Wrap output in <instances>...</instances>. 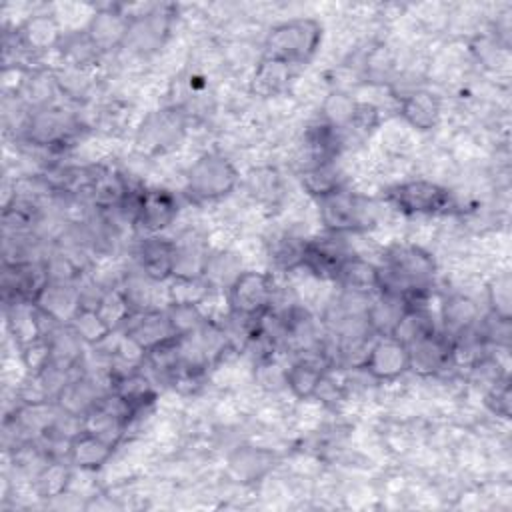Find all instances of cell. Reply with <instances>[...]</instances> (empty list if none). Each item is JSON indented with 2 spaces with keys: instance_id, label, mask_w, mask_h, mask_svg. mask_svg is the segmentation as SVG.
<instances>
[{
  "instance_id": "6da1fadb",
  "label": "cell",
  "mask_w": 512,
  "mask_h": 512,
  "mask_svg": "<svg viewBox=\"0 0 512 512\" xmlns=\"http://www.w3.org/2000/svg\"><path fill=\"white\" fill-rule=\"evenodd\" d=\"M376 274L378 292L404 298L408 304H420L434 282L436 264L420 246L394 244L384 252Z\"/></svg>"
},
{
  "instance_id": "7a4b0ae2",
  "label": "cell",
  "mask_w": 512,
  "mask_h": 512,
  "mask_svg": "<svg viewBox=\"0 0 512 512\" xmlns=\"http://www.w3.org/2000/svg\"><path fill=\"white\" fill-rule=\"evenodd\" d=\"M322 24L314 18H294L276 24L264 40V60L284 66H304L318 52Z\"/></svg>"
},
{
  "instance_id": "3957f363",
  "label": "cell",
  "mask_w": 512,
  "mask_h": 512,
  "mask_svg": "<svg viewBox=\"0 0 512 512\" xmlns=\"http://www.w3.org/2000/svg\"><path fill=\"white\" fill-rule=\"evenodd\" d=\"M320 220L332 234L346 232H364L374 226L376 212L372 202L366 198L348 192L344 186L316 198Z\"/></svg>"
},
{
  "instance_id": "277c9868",
  "label": "cell",
  "mask_w": 512,
  "mask_h": 512,
  "mask_svg": "<svg viewBox=\"0 0 512 512\" xmlns=\"http://www.w3.org/2000/svg\"><path fill=\"white\" fill-rule=\"evenodd\" d=\"M188 192L200 200L228 196L238 184V172L228 158L216 152L202 154L188 170Z\"/></svg>"
},
{
  "instance_id": "5b68a950",
  "label": "cell",
  "mask_w": 512,
  "mask_h": 512,
  "mask_svg": "<svg viewBox=\"0 0 512 512\" xmlns=\"http://www.w3.org/2000/svg\"><path fill=\"white\" fill-rule=\"evenodd\" d=\"M386 200L408 216L442 214L452 206L448 188L430 180H408L388 188Z\"/></svg>"
},
{
  "instance_id": "8992f818",
  "label": "cell",
  "mask_w": 512,
  "mask_h": 512,
  "mask_svg": "<svg viewBox=\"0 0 512 512\" xmlns=\"http://www.w3.org/2000/svg\"><path fill=\"white\" fill-rule=\"evenodd\" d=\"M272 278L264 272H240L228 286V304L234 316L244 320L260 318L272 304Z\"/></svg>"
},
{
  "instance_id": "52a82bcc",
  "label": "cell",
  "mask_w": 512,
  "mask_h": 512,
  "mask_svg": "<svg viewBox=\"0 0 512 512\" xmlns=\"http://www.w3.org/2000/svg\"><path fill=\"white\" fill-rule=\"evenodd\" d=\"M50 282L46 264L36 262H12L4 264L2 290L6 304L30 302L34 304L40 292Z\"/></svg>"
},
{
  "instance_id": "ba28073f",
  "label": "cell",
  "mask_w": 512,
  "mask_h": 512,
  "mask_svg": "<svg viewBox=\"0 0 512 512\" xmlns=\"http://www.w3.org/2000/svg\"><path fill=\"white\" fill-rule=\"evenodd\" d=\"M360 366L376 380H394L410 370L408 346L396 336H376Z\"/></svg>"
},
{
  "instance_id": "9c48e42d",
  "label": "cell",
  "mask_w": 512,
  "mask_h": 512,
  "mask_svg": "<svg viewBox=\"0 0 512 512\" xmlns=\"http://www.w3.org/2000/svg\"><path fill=\"white\" fill-rule=\"evenodd\" d=\"M176 338H180V336L174 330L168 312L146 310L138 316L132 314L130 320L126 322V340L144 354H148L164 344H170Z\"/></svg>"
},
{
  "instance_id": "30bf717a",
  "label": "cell",
  "mask_w": 512,
  "mask_h": 512,
  "mask_svg": "<svg viewBox=\"0 0 512 512\" xmlns=\"http://www.w3.org/2000/svg\"><path fill=\"white\" fill-rule=\"evenodd\" d=\"M410 370L422 376L446 370L456 356V342L440 330H432L408 344Z\"/></svg>"
},
{
  "instance_id": "8fae6325",
  "label": "cell",
  "mask_w": 512,
  "mask_h": 512,
  "mask_svg": "<svg viewBox=\"0 0 512 512\" xmlns=\"http://www.w3.org/2000/svg\"><path fill=\"white\" fill-rule=\"evenodd\" d=\"M178 214L176 198L166 190H142L136 200V212L132 224L154 236L156 232L168 228Z\"/></svg>"
},
{
  "instance_id": "7c38bea8",
  "label": "cell",
  "mask_w": 512,
  "mask_h": 512,
  "mask_svg": "<svg viewBox=\"0 0 512 512\" xmlns=\"http://www.w3.org/2000/svg\"><path fill=\"white\" fill-rule=\"evenodd\" d=\"M346 246L332 236L326 238H314L304 242L302 250V268L310 270L318 278L334 280L342 262L348 258Z\"/></svg>"
},
{
  "instance_id": "4fadbf2b",
  "label": "cell",
  "mask_w": 512,
  "mask_h": 512,
  "mask_svg": "<svg viewBox=\"0 0 512 512\" xmlns=\"http://www.w3.org/2000/svg\"><path fill=\"white\" fill-rule=\"evenodd\" d=\"M34 304L44 318L60 324H70L76 312L84 306L80 292L74 290L68 282H48Z\"/></svg>"
},
{
  "instance_id": "5bb4252c",
  "label": "cell",
  "mask_w": 512,
  "mask_h": 512,
  "mask_svg": "<svg viewBox=\"0 0 512 512\" xmlns=\"http://www.w3.org/2000/svg\"><path fill=\"white\" fill-rule=\"evenodd\" d=\"M138 260L146 278L154 282H164L174 276L176 242L160 236H146L140 244Z\"/></svg>"
},
{
  "instance_id": "9a60e30c",
  "label": "cell",
  "mask_w": 512,
  "mask_h": 512,
  "mask_svg": "<svg viewBox=\"0 0 512 512\" xmlns=\"http://www.w3.org/2000/svg\"><path fill=\"white\" fill-rule=\"evenodd\" d=\"M114 444L82 428L68 440V460L84 470H96L110 460Z\"/></svg>"
},
{
  "instance_id": "2e32d148",
  "label": "cell",
  "mask_w": 512,
  "mask_h": 512,
  "mask_svg": "<svg viewBox=\"0 0 512 512\" xmlns=\"http://www.w3.org/2000/svg\"><path fill=\"white\" fill-rule=\"evenodd\" d=\"M406 308L408 302L404 298L378 292V296L366 306L368 330L376 336H392Z\"/></svg>"
},
{
  "instance_id": "e0dca14e",
  "label": "cell",
  "mask_w": 512,
  "mask_h": 512,
  "mask_svg": "<svg viewBox=\"0 0 512 512\" xmlns=\"http://www.w3.org/2000/svg\"><path fill=\"white\" fill-rule=\"evenodd\" d=\"M400 116L416 130H432L440 120V102L432 92L414 90L400 100Z\"/></svg>"
},
{
  "instance_id": "ac0fdd59",
  "label": "cell",
  "mask_w": 512,
  "mask_h": 512,
  "mask_svg": "<svg viewBox=\"0 0 512 512\" xmlns=\"http://www.w3.org/2000/svg\"><path fill=\"white\" fill-rule=\"evenodd\" d=\"M336 284H340L346 292L352 294H362L368 296L370 292H378V274H376V264H370L358 256H348L336 278Z\"/></svg>"
},
{
  "instance_id": "d6986e66",
  "label": "cell",
  "mask_w": 512,
  "mask_h": 512,
  "mask_svg": "<svg viewBox=\"0 0 512 512\" xmlns=\"http://www.w3.org/2000/svg\"><path fill=\"white\" fill-rule=\"evenodd\" d=\"M274 462H276V456L270 450L256 448V446H242L230 456L228 468L240 482H254L262 478L266 472H270L274 468Z\"/></svg>"
},
{
  "instance_id": "ffe728a7",
  "label": "cell",
  "mask_w": 512,
  "mask_h": 512,
  "mask_svg": "<svg viewBox=\"0 0 512 512\" xmlns=\"http://www.w3.org/2000/svg\"><path fill=\"white\" fill-rule=\"evenodd\" d=\"M128 24L130 18L122 12H114V10H106V12H98L88 26V38L96 48H112L116 44H122L128 32Z\"/></svg>"
},
{
  "instance_id": "44dd1931",
  "label": "cell",
  "mask_w": 512,
  "mask_h": 512,
  "mask_svg": "<svg viewBox=\"0 0 512 512\" xmlns=\"http://www.w3.org/2000/svg\"><path fill=\"white\" fill-rule=\"evenodd\" d=\"M304 148L310 152V158L314 160L312 166L334 162L340 148H342L340 128H336L328 122H320L316 126H310L306 136H304Z\"/></svg>"
},
{
  "instance_id": "7402d4cb",
  "label": "cell",
  "mask_w": 512,
  "mask_h": 512,
  "mask_svg": "<svg viewBox=\"0 0 512 512\" xmlns=\"http://www.w3.org/2000/svg\"><path fill=\"white\" fill-rule=\"evenodd\" d=\"M324 368L320 362L312 358H300L286 368V386L292 390L296 398H312L320 382L324 380Z\"/></svg>"
},
{
  "instance_id": "603a6c76",
  "label": "cell",
  "mask_w": 512,
  "mask_h": 512,
  "mask_svg": "<svg viewBox=\"0 0 512 512\" xmlns=\"http://www.w3.org/2000/svg\"><path fill=\"white\" fill-rule=\"evenodd\" d=\"M56 398L66 414L78 416V418L90 414L100 404L96 388L92 386V382H88L84 378L66 382V386L60 390V394Z\"/></svg>"
},
{
  "instance_id": "cb8c5ba5",
  "label": "cell",
  "mask_w": 512,
  "mask_h": 512,
  "mask_svg": "<svg viewBox=\"0 0 512 512\" xmlns=\"http://www.w3.org/2000/svg\"><path fill=\"white\" fill-rule=\"evenodd\" d=\"M444 320V334L450 336L454 342L458 336H464L476 322V306L472 300L464 296H452L446 300L442 310Z\"/></svg>"
},
{
  "instance_id": "d4e9b609",
  "label": "cell",
  "mask_w": 512,
  "mask_h": 512,
  "mask_svg": "<svg viewBox=\"0 0 512 512\" xmlns=\"http://www.w3.org/2000/svg\"><path fill=\"white\" fill-rule=\"evenodd\" d=\"M432 330H436V326H434L430 312L422 304H408V308L402 314L392 336H396L398 340H402L408 346Z\"/></svg>"
},
{
  "instance_id": "484cf974",
  "label": "cell",
  "mask_w": 512,
  "mask_h": 512,
  "mask_svg": "<svg viewBox=\"0 0 512 512\" xmlns=\"http://www.w3.org/2000/svg\"><path fill=\"white\" fill-rule=\"evenodd\" d=\"M302 186L310 196L320 198L342 188V176L334 166V162H326V164L306 168L302 174Z\"/></svg>"
},
{
  "instance_id": "4316f807",
  "label": "cell",
  "mask_w": 512,
  "mask_h": 512,
  "mask_svg": "<svg viewBox=\"0 0 512 512\" xmlns=\"http://www.w3.org/2000/svg\"><path fill=\"white\" fill-rule=\"evenodd\" d=\"M92 308L108 324L110 330L118 328L120 324H126L130 320V316L134 314L130 300L122 290H110V292L102 294Z\"/></svg>"
},
{
  "instance_id": "83f0119b",
  "label": "cell",
  "mask_w": 512,
  "mask_h": 512,
  "mask_svg": "<svg viewBox=\"0 0 512 512\" xmlns=\"http://www.w3.org/2000/svg\"><path fill=\"white\" fill-rule=\"evenodd\" d=\"M70 326L80 336V340L88 344H98L112 334L108 324L98 316V312L92 306H82L72 318Z\"/></svg>"
},
{
  "instance_id": "f1b7e54d",
  "label": "cell",
  "mask_w": 512,
  "mask_h": 512,
  "mask_svg": "<svg viewBox=\"0 0 512 512\" xmlns=\"http://www.w3.org/2000/svg\"><path fill=\"white\" fill-rule=\"evenodd\" d=\"M22 40L28 48L32 50H44L48 46H52L58 38V26L52 18L48 16H36V18H30L22 30Z\"/></svg>"
},
{
  "instance_id": "f546056e",
  "label": "cell",
  "mask_w": 512,
  "mask_h": 512,
  "mask_svg": "<svg viewBox=\"0 0 512 512\" xmlns=\"http://www.w3.org/2000/svg\"><path fill=\"white\" fill-rule=\"evenodd\" d=\"M288 78H290V66L262 58L254 74V90L260 92L262 96L276 94L278 90L284 88Z\"/></svg>"
},
{
  "instance_id": "4dcf8cb0",
  "label": "cell",
  "mask_w": 512,
  "mask_h": 512,
  "mask_svg": "<svg viewBox=\"0 0 512 512\" xmlns=\"http://www.w3.org/2000/svg\"><path fill=\"white\" fill-rule=\"evenodd\" d=\"M488 300H490L494 316L504 324L510 322L512 296H510V276L508 274H500L492 280V284L488 288Z\"/></svg>"
},
{
  "instance_id": "1f68e13d",
  "label": "cell",
  "mask_w": 512,
  "mask_h": 512,
  "mask_svg": "<svg viewBox=\"0 0 512 512\" xmlns=\"http://www.w3.org/2000/svg\"><path fill=\"white\" fill-rule=\"evenodd\" d=\"M180 130H182L180 120L174 114H170L168 110H164V112H160V116L150 118L144 132L152 138V144L164 146L168 140L176 138V132H180Z\"/></svg>"
},
{
  "instance_id": "d6a6232c",
  "label": "cell",
  "mask_w": 512,
  "mask_h": 512,
  "mask_svg": "<svg viewBox=\"0 0 512 512\" xmlns=\"http://www.w3.org/2000/svg\"><path fill=\"white\" fill-rule=\"evenodd\" d=\"M306 240H298L292 236L280 238L272 248V258L282 268H296L302 264V250Z\"/></svg>"
},
{
  "instance_id": "836d02e7",
  "label": "cell",
  "mask_w": 512,
  "mask_h": 512,
  "mask_svg": "<svg viewBox=\"0 0 512 512\" xmlns=\"http://www.w3.org/2000/svg\"><path fill=\"white\" fill-rule=\"evenodd\" d=\"M66 478H68V472L60 464H52V466L44 468V472L38 476V484L42 486V494L44 496L60 494L66 486Z\"/></svg>"
},
{
  "instance_id": "e575fe53",
  "label": "cell",
  "mask_w": 512,
  "mask_h": 512,
  "mask_svg": "<svg viewBox=\"0 0 512 512\" xmlns=\"http://www.w3.org/2000/svg\"><path fill=\"white\" fill-rule=\"evenodd\" d=\"M486 404L496 416H502V418L510 416V386L506 380L496 384V388L486 394Z\"/></svg>"
}]
</instances>
